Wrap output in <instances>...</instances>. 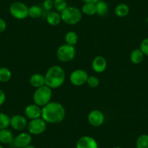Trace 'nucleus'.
<instances>
[{
  "mask_svg": "<svg viewBox=\"0 0 148 148\" xmlns=\"http://www.w3.org/2000/svg\"><path fill=\"white\" fill-rule=\"evenodd\" d=\"M0 148H5V147H4L2 145H0Z\"/></svg>",
  "mask_w": 148,
  "mask_h": 148,
  "instance_id": "36",
  "label": "nucleus"
},
{
  "mask_svg": "<svg viewBox=\"0 0 148 148\" xmlns=\"http://www.w3.org/2000/svg\"><path fill=\"white\" fill-rule=\"evenodd\" d=\"M76 51L74 46L67 44L60 45L56 51L57 58L62 62H68L73 60L76 57Z\"/></svg>",
  "mask_w": 148,
  "mask_h": 148,
  "instance_id": "5",
  "label": "nucleus"
},
{
  "mask_svg": "<svg viewBox=\"0 0 148 148\" xmlns=\"http://www.w3.org/2000/svg\"><path fill=\"white\" fill-rule=\"evenodd\" d=\"M24 114L26 119L29 120L42 118V107L35 103L30 104L25 108Z\"/></svg>",
  "mask_w": 148,
  "mask_h": 148,
  "instance_id": "12",
  "label": "nucleus"
},
{
  "mask_svg": "<svg viewBox=\"0 0 148 148\" xmlns=\"http://www.w3.org/2000/svg\"><path fill=\"white\" fill-rule=\"evenodd\" d=\"M139 49L143 52L145 56L148 57V37L144 39L141 42L140 45H139Z\"/></svg>",
  "mask_w": 148,
  "mask_h": 148,
  "instance_id": "29",
  "label": "nucleus"
},
{
  "mask_svg": "<svg viewBox=\"0 0 148 148\" xmlns=\"http://www.w3.org/2000/svg\"><path fill=\"white\" fill-rule=\"evenodd\" d=\"M6 100V95L2 89H0V107L4 105Z\"/></svg>",
  "mask_w": 148,
  "mask_h": 148,
  "instance_id": "32",
  "label": "nucleus"
},
{
  "mask_svg": "<svg viewBox=\"0 0 148 148\" xmlns=\"http://www.w3.org/2000/svg\"><path fill=\"white\" fill-rule=\"evenodd\" d=\"M114 12L116 16L119 18H125L129 14L130 9L128 5L125 3H121L115 8Z\"/></svg>",
  "mask_w": 148,
  "mask_h": 148,
  "instance_id": "20",
  "label": "nucleus"
},
{
  "mask_svg": "<svg viewBox=\"0 0 148 148\" xmlns=\"http://www.w3.org/2000/svg\"><path fill=\"white\" fill-rule=\"evenodd\" d=\"M42 5L45 10L50 11L52 8H54V1L53 0H45Z\"/></svg>",
  "mask_w": 148,
  "mask_h": 148,
  "instance_id": "30",
  "label": "nucleus"
},
{
  "mask_svg": "<svg viewBox=\"0 0 148 148\" xmlns=\"http://www.w3.org/2000/svg\"><path fill=\"white\" fill-rule=\"evenodd\" d=\"M7 28V23L3 18H0V34L3 33Z\"/></svg>",
  "mask_w": 148,
  "mask_h": 148,
  "instance_id": "31",
  "label": "nucleus"
},
{
  "mask_svg": "<svg viewBox=\"0 0 148 148\" xmlns=\"http://www.w3.org/2000/svg\"><path fill=\"white\" fill-rule=\"evenodd\" d=\"M76 148H99V146L95 138L86 135L78 139L76 144Z\"/></svg>",
  "mask_w": 148,
  "mask_h": 148,
  "instance_id": "13",
  "label": "nucleus"
},
{
  "mask_svg": "<svg viewBox=\"0 0 148 148\" xmlns=\"http://www.w3.org/2000/svg\"><path fill=\"white\" fill-rule=\"evenodd\" d=\"M29 83L34 88H39L45 85V75L42 73H34L31 75L29 79Z\"/></svg>",
  "mask_w": 148,
  "mask_h": 148,
  "instance_id": "15",
  "label": "nucleus"
},
{
  "mask_svg": "<svg viewBox=\"0 0 148 148\" xmlns=\"http://www.w3.org/2000/svg\"><path fill=\"white\" fill-rule=\"evenodd\" d=\"M10 13L17 20H24L28 17V7L21 2H15L10 6Z\"/></svg>",
  "mask_w": 148,
  "mask_h": 148,
  "instance_id": "6",
  "label": "nucleus"
},
{
  "mask_svg": "<svg viewBox=\"0 0 148 148\" xmlns=\"http://www.w3.org/2000/svg\"><path fill=\"white\" fill-rule=\"evenodd\" d=\"M14 138L15 136H14L13 133L8 128L0 130V143L1 144H4V145L12 144Z\"/></svg>",
  "mask_w": 148,
  "mask_h": 148,
  "instance_id": "16",
  "label": "nucleus"
},
{
  "mask_svg": "<svg viewBox=\"0 0 148 148\" xmlns=\"http://www.w3.org/2000/svg\"><path fill=\"white\" fill-rule=\"evenodd\" d=\"M112 148H122V147H113Z\"/></svg>",
  "mask_w": 148,
  "mask_h": 148,
  "instance_id": "35",
  "label": "nucleus"
},
{
  "mask_svg": "<svg viewBox=\"0 0 148 148\" xmlns=\"http://www.w3.org/2000/svg\"><path fill=\"white\" fill-rule=\"evenodd\" d=\"M136 148H148V134L140 135L136 140Z\"/></svg>",
  "mask_w": 148,
  "mask_h": 148,
  "instance_id": "26",
  "label": "nucleus"
},
{
  "mask_svg": "<svg viewBox=\"0 0 148 148\" xmlns=\"http://www.w3.org/2000/svg\"><path fill=\"white\" fill-rule=\"evenodd\" d=\"M68 7V4L65 0H54V8L57 12H60L64 10Z\"/></svg>",
  "mask_w": 148,
  "mask_h": 148,
  "instance_id": "27",
  "label": "nucleus"
},
{
  "mask_svg": "<svg viewBox=\"0 0 148 148\" xmlns=\"http://www.w3.org/2000/svg\"><path fill=\"white\" fill-rule=\"evenodd\" d=\"M46 21L51 26H57L62 22L60 13L57 11H51L47 15Z\"/></svg>",
  "mask_w": 148,
  "mask_h": 148,
  "instance_id": "17",
  "label": "nucleus"
},
{
  "mask_svg": "<svg viewBox=\"0 0 148 148\" xmlns=\"http://www.w3.org/2000/svg\"><path fill=\"white\" fill-rule=\"evenodd\" d=\"M144 58H145V55L139 48L134 49L131 52L130 56H129L131 62L135 65H138V64H140L141 62H142V61L144 60Z\"/></svg>",
  "mask_w": 148,
  "mask_h": 148,
  "instance_id": "18",
  "label": "nucleus"
},
{
  "mask_svg": "<svg viewBox=\"0 0 148 148\" xmlns=\"http://www.w3.org/2000/svg\"><path fill=\"white\" fill-rule=\"evenodd\" d=\"M65 44L71 46H75L79 42V36L76 31H70L65 35Z\"/></svg>",
  "mask_w": 148,
  "mask_h": 148,
  "instance_id": "21",
  "label": "nucleus"
},
{
  "mask_svg": "<svg viewBox=\"0 0 148 148\" xmlns=\"http://www.w3.org/2000/svg\"><path fill=\"white\" fill-rule=\"evenodd\" d=\"M99 79L96 76H89L86 82V84L91 88H97L99 85Z\"/></svg>",
  "mask_w": 148,
  "mask_h": 148,
  "instance_id": "28",
  "label": "nucleus"
},
{
  "mask_svg": "<svg viewBox=\"0 0 148 148\" xmlns=\"http://www.w3.org/2000/svg\"><path fill=\"white\" fill-rule=\"evenodd\" d=\"M28 132L31 135H40L45 132L47 123L42 118L30 120L27 126Z\"/></svg>",
  "mask_w": 148,
  "mask_h": 148,
  "instance_id": "7",
  "label": "nucleus"
},
{
  "mask_svg": "<svg viewBox=\"0 0 148 148\" xmlns=\"http://www.w3.org/2000/svg\"><path fill=\"white\" fill-rule=\"evenodd\" d=\"M96 15L99 17H105L108 15L109 7L106 2L99 0V2L96 3Z\"/></svg>",
  "mask_w": 148,
  "mask_h": 148,
  "instance_id": "19",
  "label": "nucleus"
},
{
  "mask_svg": "<svg viewBox=\"0 0 148 148\" xmlns=\"http://www.w3.org/2000/svg\"><path fill=\"white\" fill-rule=\"evenodd\" d=\"M65 109L63 105L58 102H52L42 108V118L47 123H61L65 118Z\"/></svg>",
  "mask_w": 148,
  "mask_h": 148,
  "instance_id": "1",
  "label": "nucleus"
},
{
  "mask_svg": "<svg viewBox=\"0 0 148 148\" xmlns=\"http://www.w3.org/2000/svg\"><path fill=\"white\" fill-rule=\"evenodd\" d=\"M84 3H87V2H89V3H95L96 4L97 2H98L99 0H82Z\"/></svg>",
  "mask_w": 148,
  "mask_h": 148,
  "instance_id": "33",
  "label": "nucleus"
},
{
  "mask_svg": "<svg viewBox=\"0 0 148 148\" xmlns=\"http://www.w3.org/2000/svg\"><path fill=\"white\" fill-rule=\"evenodd\" d=\"M82 14L88 15V16H92L96 15V4L95 3H84L81 9Z\"/></svg>",
  "mask_w": 148,
  "mask_h": 148,
  "instance_id": "22",
  "label": "nucleus"
},
{
  "mask_svg": "<svg viewBox=\"0 0 148 148\" xmlns=\"http://www.w3.org/2000/svg\"><path fill=\"white\" fill-rule=\"evenodd\" d=\"M45 85L52 89H58L63 85L65 81V72L58 65L49 67L45 74Z\"/></svg>",
  "mask_w": 148,
  "mask_h": 148,
  "instance_id": "2",
  "label": "nucleus"
},
{
  "mask_svg": "<svg viewBox=\"0 0 148 148\" xmlns=\"http://www.w3.org/2000/svg\"><path fill=\"white\" fill-rule=\"evenodd\" d=\"M23 148H36V147H34V145H28V146L25 147H23Z\"/></svg>",
  "mask_w": 148,
  "mask_h": 148,
  "instance_id": "34",
  "label": "nucleus"
},
{
  "mask_svg": "<svg viewBox=\"0 0 148 148\" xmlns=\"http://www.w3.org/2000/svg\"><path fill=\"white\" fill-rule=\"evenodd\" d=\"M62 22L69 25H74L79 23L82 18V12L76 7L68 6L60 12Z\"/></svg>",
  "mask_w": 148,
  "mask_h": 148,
  "instance_id": "3",
  "label": "nucleus"
},
{
  "mask_svg": "<svg viewBox=\"0 0 148 148\" xmlns=\"http://www.w3.org/2000/svg\"><path fill=\"white\" fill-rule=\"evenodd\" d=\"M108 67V62L104 57L99 55L95 57L92 62V68L97 73L105 72Z\"/></svg>",
  "mask_w": 148,
  "mask_h": 148,
  "instance_id": "14",
  "label": "nucleus"
},
{
  "mask_svg": "<svg viewBox=\"0 0 148 148\" xmlns=\"http://www.w3.org/2000/svg\"><path fill=\"white\" fill-rule=\"evenodd\" d=\"M89 74L83 69H76L71 73L69 76L70 82L75 86H82L86 84Z\"/></svg>",
  "mask_w": 148,
  "mask_h": 148,
  "instance_id": "8",
  "label": "nucleus"
},
{
  "mask_svg": "<svg viewBox=\"0 0 148 148\" xmlns=\"http://www.w3.org/2000/svg\"><path fill=\"white\" fill-rule=\"evenodd\" d=\"M28 120L25 116L17 114L10 118V126L14 130L21 132L26 129L28 126Z\"/></svg>",
  "mask_w": 148,
  "mask_h": 148,
  "instance_id": "11",
  "label": "nucleus"
},
{
  "mask_svg": "<svg viewBox=\"0 0 148 148\" xmlns=\"http://www.w3.org/2000/svg\"><path fill=\"white\" fill-rule=\"evenodd\" d=\"M32 136L28 132H21L14 138L12 145L16 148H23L31 145Z\"/></svg>",
  "mask_w": 148,
  "mask_h": 148,
  "instance_id": "10",
  "label": "nucleus"
},
{
  "mask_svg": "<svg viewBox=\"0 0 148 148\" xmlns=\"http://www.w3.org/2000/svg\"><path fill=\"white\" fill-rule=\"evenodd\" d=\"M10 126V117L6 113L0 112V130Z\"/></svg>",
  "mask_w": 148,
  "mask_h": 148,
  "instance_id": "25",
  "label": "nucleus"
},
{
  "mask_svg": "<svg viewBox=\"0 0 148 148\" xmlns=\"http://www.w3.org/2000/svg\"><path fill=\"white\" fill-rule=\"evenodd\" d=\"M12 79V72L7 67H0V82L7 83Z\"/></svg>",
  "mask_w": 148,
  "mask_h": 148,
  "instance_id": "23",
  "label": "nucleus"
},
{
  "mask_svg": "<svg viewBox=\"0 0 148 148\" xmlns=\"http://www.w3.org/2000/svg\"><path fill=\"white\" fill-rule=\"evenodd\" d=\"M87 121L90 126L95 128L100 127L105 123V115L99 110H92L88 114Z\"/></svg>",
  "mask_w": 148,
  "mask_h": 148,
  "instance_id": "9",
  "label": "nucleus"
},
{
  "mask_svg": "<svg viewBox=\"0 0 148 148\" xmlns=\"http://www.w3.org/2000/svg\"><path fill=\"white\" fill-rule=\"evenodd\" d=\"M52 97V89L49 86H41L36 89L33 95V101L36 105L40 107H44L51 102Z\"/></svg>",
  "mask_w": 148,
  "mask_h": 148,
  "instance_id": "4",
  "label": "nucleus"
},
{
  "mask_svg": "<svg viewBox=\"0 0 148 148\" xmlns=\"http://www.w3.org/2000/svg\"><path fill=\"white\" fill-rule=\"evenodd\" d=\"M42 15V10L39 6L32 5L28 8V17L33 19L39 18Z\"/></svg>",
  "mask_w": 148,
  "mask_h": 148,
  "instance_id": "24",
  "label": "nucleus"
}]
</instances>
